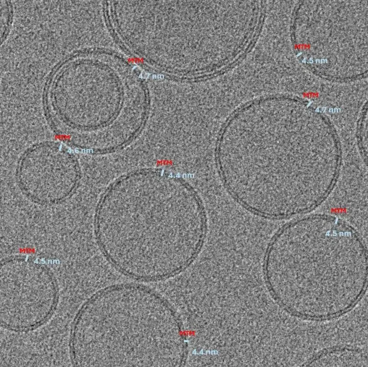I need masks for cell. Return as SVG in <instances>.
<instances>
[{
  "instance_id": "cell-1",
  "label": "cell",
  "mask_w": 368,
  "mask_h": 367,
  "mask_svg": "<svg viewBox=\"0 0 368 367\" xmlns=\"http://www.w3.org/2000/svg\"><path fill=\"white\" fill-rule=\"evenodd\" d=\"M273 241L283 249V274L291 292L295 290L293 297L299 293L295 301L303 297L304 305L307 299L303 318L307 306V318L338 316L364 292L366 250L356 232L339 219L314 216L298 220Z\"/></svg>"
},
{
  "instance_id": "cell-2",
  "label": "cell",
  "mask_w": 368,
  "mask_h": 367,
  "mask_svg": "<svg viewBox=\"0 0 368 367\" xmlns=\"http://www.w3.org/2000/svg\"><path fill=\"white\" fill-rule=\"evenodd\" d=\"M179 208L159 204L134 205L122 202L109 191L98 209V240L105 253L118 251L122 259L117 267L139 279L168 276V248L172 241H180V228L188 230Z\"/></svg>"
},
{
  "instance_id": "cell-3",
  "label": "cell",
  "mask_w": 368,
  "mask_h": 367,
  "mask_svg": "<svg viewBox=\"0 0 368 367\" xmlns=\"http://www.w3.org/2000/svg\"><path fill=\"white\" fill-rule=\"evenodd\" d=\"M18 179L21 188L32 199L56 202L67 197L79 176L78 160L71 151L55 142L41 143L22 156Z\"/></svg>"
},
{
  "instance_id": "cell-4",
  "label": "cell",
  "mask_w": 368,
  "mask_h": 367,
  "mask_svg": "<svg viewBox=\"0 0 368 367\" xmlns=\"http://www.w3.org/2000/svg\"><path fill=\"white\" fill-rule=\"evenodd\" d=\"M1 36L2 41L5 39L11 20V10L8 2L1 1Z\"/></svg>"
}]
</instances>
